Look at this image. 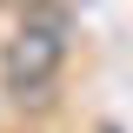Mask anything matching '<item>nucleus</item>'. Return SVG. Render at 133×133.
<instances>
[{"mask_svg":"<svg viewBox=\"0 0 133 133\" xmlns=\"http://www.w3.org/2000/svg\"><path fill=\"white\" fill-rule=\"evenodd\" d=\"M60 60H66V47H60V33H20L14 47H7V60H0V73H7V87H14L20 100H40L53 87V73H60Z\"/></svg>","mask_w":133,"mask_h":133,"instance_id":"f257e3e1","label":"nucleus"}]
</instances>
